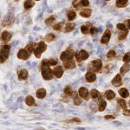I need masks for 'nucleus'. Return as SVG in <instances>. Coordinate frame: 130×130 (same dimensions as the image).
I'll list each match as a JSON object with an SVG mask.
<instances>
[{
	"label": "nucleus",
	"mask_w": 130,
	"mask_h": 130,
	"mask_svg": "<svg viewBox=\"0 0 130 130\" xmlns=\"http://www.w3.org/2000/svg\"><path fill=\"white\" fill-rule=\"evenodd\" d=\"M47 49V46L43 42H40V43H38V44L36 45L35 49H34V54H35V56L37 58H39L41 56V54L43 53L44 50H46Z\"/></svg>",
	"instance_id": "obj_1"
},
{
	"label": "nucleus",
	"mask_w": 130,
	"mask_h": 130,
	"mask_svg": "<svg viewBox=\"0 0 130 130\" xmlns=\"http://www.w3.org/2000/svg\"><path fill=\"white\" fill-rule=\"evenodd\" d=\"M42 75L44 80H51L53 78L52 70L49 66H42Z\"/></svg>",
	"instance_id": "obj_2"
},
{
	"label": "nucleus",
	"mask_w": 130,
	"mask_h": 130,
	"mask_svg": "<svg viewBox=\"0 0 130 130\" xmlns=\"http://www.w3.org/2000/svg\"><path fill=\"white\" fill-rule=\"evenodd\" d=\"M10 47L8 45H4L2 46V49H1V62H5V60L8 58L10 54Z\"/></svg>",
	"instance_id": "obj_3"
},
{
	"label": "nucleus",
	"mask_w": 130,
	"mask_h": 130,
	"mask_svg": "<svg viewBox=\"0 0 130 130\" xmlns=\"http://www.w3.org/2000/svg\"><path fill=\"white\" fill-rule=\"evenodd\" d=\"M102 61L101 60H95L92 61L89 65V69L90 70H94V71H100L101 68H102Z\"/></svg>",
	"instance_id": "obj_4"
},
{
	"label": "nucleus",
	"mask_w": 130,
	"mask_h": 130,
	"mask_svg": "<svg viewBox=\"0 0 130 130\" xmlns=\"http://www.w3.org/2000/svg\"><path fill=\"white\" fill-rule=\"evenodd\" d=\"M73 56H74V54H73V50H71L70 49L67 50L66 51L62 52V54H61L60 56V59L62 61H69V60H71L73 58Z\"/></svg>",
	"instance_id": "obj_5"
},
{
	"label": "nucleus",
	"mask_w": 130,
	"mask_h": 130,
	"mask_svg": "<svg viewBox=\"0 0 130 130\" xmlns=\"http://www.w3.org/2000/svg\"><path fill=\"white\" fill-rule=\"evenodd\" d=\"M75 58H76V60L78 61V62L86 60L89 58V54H88L87 51H85V50H80V51H78L75 54Z\"/></svg>",
	"instance_id": "obj_6"
},
{
	"label": "nucleus",
	"mask_w": 130,
	"mask_h": 130,
	"mask_svg": "<svg viewBox=\"0 0 130 130\" xmlns=\"http://www.w3.org/2000/svg\"><path fill=\"white\" fill-rule=\"evenodd\" d=\"M18 57L22 60H27L29 57H30V52H29L27 50H24V49L20 50L18 53Z\"/></svg>",
	"instance_id": "obj_7"
},
{
	"label": "nucleus",
	"mask_w": 130,
	"mask_h": 130,
	"mask_svg": "<svg viewBox=\"0 0 130 130\" xmlns=\"http://www.w3.org/2000/svg\"><path fill=\"white\" fill-rule=\"evenodd\" d=\"M110 37H111V32L109 30H107L105 32H104L103 36H102V39H101V43L102 44H106L108 43V42L110 40Z\"/></svg>",
	"instance_id": "obj_8"
},
{
	"label": "nucleus",
	"mask_w": 130,
	"mask_h": 130,
	"mask_svg": "<svg viewBox=\"0 0 130 130\" xmlns=\"http://www.w3.org/2000/svg\"><path fill=\"white\" fill-rule=\"evenodd\" d=\"M78 93H79V95H80L82 98H83L84 100L88 101V100L89 99V91H88V89H86V88H84V87L80 88V89H79Z\"/></svg>",
	"instance_id": "obj_9"
},
{
	"label": "nucleus",
	"mask_w": 130,
	"mask_h": 130,
	"mask_svg": "<svg viewBox=\"0 0 130 130\" xmlns=\"http://www.w3.org/2000/svg\"><path fill=\"white\" fill-rule=\"evenodd\" d=\"M85 78H86V80H87V82H89V83H94V82L96 80V75L94 72H92V71H89V72H87V74H86Z\"/></svg>",
	"instance_id": "obj_10"
},
{
	"label": "nucleus",
	"mask_w": 130,
	"mask_h": 130,
	"mask_svg": "<svg viewBox=\"0 0 130 130\" xmlns=\"http://www.w3.org/2000/svg\"><path fill=\"white\" fill-rule=\"evenodd\" d=\"M11 37H12V34H11V33H10V32H8V31L5 30V31H3V32H2L1 38H2V41H3L4 43H8V42L10 40Z\"/></svg>",
	"instance_id": "obj_11"
},
{
	"label": "nucleus",
	"mask_w": 130,
	"mask_h": 130,
	"mask_svg": "<svg viewBox=\"0 0 130 130\" xmlns=\"http://www.w3.org/2000/svg\"><path fill=\"white\" fill-rule=\"evenodd\" d=\"M122 83V81H121V75H116L115 76V78L112 80V84L115 86V87H119V86L121 85Z\"/></svg>",
	"instance_id": "obj_12"
},
{
	"label": "nucleus",
	"mask_w": 130,
	"mask_h": 130,
	"mask_svg": "<svg viewBox=\"0 0 130 130\" xmlns=\"http://www.w3.org/2000/svg\"><path fill=\"white\" fill-rule=\"evenodd\" d=\"M53 74L55 75L56 77L60 78V77H62V74H63V70H62V68L61 66H57L53 70Z\"/></svg>",
	"instance_id": "obj_13"
},
{
	"label": "nucleus",
	"mask_w": 130,
	"mask_h": 130,
	"mask_svg": "<svg viewBox=\"0 0 130 130\" xmlns=\"http://www.w3.org/2000/svg\"><path fill=\"white\" fill-rule=\"evenodd\" d=\"M27 77H28V71L26 70H22L18 74V79L20 81L25 80V79H27Z\"/></svg>",
	"instance_id": "obj_14"
},
{
	"label": "nucleus",
	"mask_w": 130,
	"mask_h": 130,
	"mask_svg": "<svg viewBox=\"0 0 130 130\" xmlns=\"http://www.w3.org/2000/svg\"><path fill=\"white\" fill-rule=\"evenodd\" d=\"M25 103H26L28 106H34V105H36L34 98H33L31 95H28L26 98H25Z\"/></svg>",
	"instance_id": "obj_15"
},
{
	"label": "nucleus",
	"mask_w": 130,
	"mask_h": 130,
	"mask_svg": "<svg viewBox=\"0 0 130 130\" xmlns=\"http://www.w3.org/2000/svg\"><path fill=\"white\" fill-rule=\"evenodd\" d=\"M36 94H37V98H39V99H43V98H44L45 95H46V90L44 89H39Z\"/></svg>",
	"instance_id": "obj_16"
},
{
	"label": "nucleus",
	"mask_w": 130,
	"mask_h": 130,
	"mask_svg": "<svg viewBox=\"0 0 130 130\" xmlns=\"http://www.w3.org/2000/svg\"><path fill=\"white\" fill-rule=\"evenodd\" d=\"M64 67L66 69H74L75 67V63L74 61L71 59V60L66 61V62H64Z\"/></svg>",
	"instance_id": "obj_17"
},
{
	"label": "nucleus",
	"mask_w": 130,
	"mask_h": 130,
	"mask_svg": "<svg viewBox=\"0 0 130 130\" xmlns=\"http://www.w3.org/2000/svg\"><path fill=\"white\" fill-rule=\"evenodd\" d=\"M34 5H35V3L32 0H26L24 4V7L25 10H29V9H30L31 7H33Z\"/></svg>",
	"instance_id": "obj_18"
},
{
	"label": "nucleus",
	"mask_w": 130,
	"mask_h": 130,
	"mask_svg": "<svg viewBox=\"0 0 130 130\" xmlns=\"http://www.w3.org/2000/svg\"><path fill=\"white\" fill-rule=\"evenodd\" d=\"M105 96L108 100H112L115 97V93L112 90H108L105 92Z\"/></svg>",
	"instance_id": "obj_19"
},
{
	"label": "nucleus",
	"mask_w": 130,
	"mask_h": 130,
	"mask_svg": "<svg viewBox=\"0 0 130 130\" xmlns=\"http://www.w3.org/2000/svg\"><path fill=\"white\" fill-rule=\"evenodd\" d=\"M91 11H92V10L90 9L83 10H82V11L80 12V15L82 17H83V18H89V17L91 16Z\"/></svg>",
	"instance_id": "obj_20"
},
{
	"label": "nucleus",
	"mask_w": 130,
	"mask_h": 130,
	"mask_svg": "<svg viewBox=\"0 0 130 130\" xmlns=\"http://www.w3.org/2000/svg\"><path fill=\"white\" fill-rule=\"evenodd\" d=\"M119 94H120V95L122 98H127V97H128V95H129V93H128V91H127V89H124V88L119 90Z\"/></svg>",
	"instance_id": "obj_21"
},
{
	"label": "nucleus",
	"mask_w": 130,
	"mask_h": 130,
	"mask_svg": "<svg viewBox=\"0 0 130 130\" xmlns=\"http://www.w3.org/2000/svg\"><path fill=\"white\" fill-rule=\"evenodd\" d=\"M128 0H116V6L117 7H125L127 4Z\"/></svg>",
	"instance_id": "obj_22"
},
{
	"label": "nucleus",
	"mask_w": 130,
	"mask_h": 130,
	"mask_svg": "<svg viewBox=\"0 0 130 130\" xmlns=\"http://www.w3.org/2000/svg\"><path fill=\"white\" fill-rule=\"evenodd\" d=\"M90 95H91V97L93 98V99H97L101 95H100V92L98 91V90L92 89L91 92H90Z\"/></svg>",
	"instance_id": "obj_23"
},
{
	"label": "nucleus",
	"mask_w": 130,
	"mask_h": 130,
	"mask_svg": "<svg viewBox=\"0 0 130 130\" xmlns=\"http://www.w3.org/2000/svg\"><path fill=\"white\" fill-rule=\"evenodd\" d=\"M121 74H125V73H127V71L128 70H130V64H128V63H126V64H124L123 65L122 67L121 68Z\"/></svg>",
	"instance_id": "obj_24"
},
{
	"label": "nucleus",
	"mask_w": 130,
	"mask_h": 130,
	"mask_svg": "<svg viewBox=\"0 0 130 130\" xmlns=\"http://www.w3.org/2000/svg\"><path fill=\"white\" fill-rule=\"evenodd\" d=\"M67 16H68L69 20L72 21V20H74L75 18V17H76V13H75L74 10H70V11L68 12V15Z\"/></svg>",
	"instance_id": "obj_25"
},
{
	"label": "nucleus",
	"mask_w": 130,
	"mask_h": 130,
	"mask_svg": "<svg viewBox=\"0 0 130 130\" xmlns=\"http://www.w3.org/2000/svg\"><path fill=\"white\" fill-rule=\"evenodd\" d=\"M74 27H75V25L73 24H70V23L67 24L66 26H65V32H70V31H72Z\"/></svg>",
	"instance_id": "obj_26"
},
{
	"label": "nucleus",
	"mask_w": 130,
	"mask_h": 130,
	"mask_svg": "<svg viewBox=\"0 0 130 130\" xmlns=\"http://www.w3.org/2000/svg\"><path fill=\"white\" fill-rule=\"evenodd\" d=\"M64 93L66 94L67 95H69V96H72L73 90L70 87V86H67V87H65V89H64Z\"/></svg>",
	"instance_id": "obj_27"
},
{
	"label": "nucleus",
	"mask_w": 130,
	"mask_h": 130,
	"mask_svg": "<svg viewBox=\"0 0 130 130\" xmlns=\"http://www.w3.org/2000/svg\"><path fill=\"white\" fill-rule=\"evenodd\" d=\"M117 102H118V104L123 108V109H125V110L127 109V102H126L123 99H119L117 101Z\"/></svg>",
	"instance_id": "obj_28"
},
{
	"label": "nucleus",
	"mask_w": 130,
	"mask_h": 130,
	"mask_svg": "<svg viewBox=\"0 0 130 130\" xmlns=\"http://www.w3.org/2000/svg\"><path fill=\"white\" fill-rule=\"evenodd\" d=\"M116 27H117V29H118V30H122V31H127V30H128V28H127V26H125L123 24H118L116 25Z\"/></svg>",
	"instance_id": "obj_29"
},
{
	"label": "nucleus",
	"mask_w": 130,
	"mask_h": 130,
	"mask_svg": "<svg viewBox=\"0 0 130 130\" xmlns=\"http://www.w3.org/2000/svg\"><path fill=\"white\" fill-rule=\"evenodd\" d=\"M107 106V102H105V101H101L100 102V104H99V111H103L104 109H105Z\"/></svg>",
	"instance_id": "obj_30"
},
{
	"label": "nucleus",
	"mask_w": 130,
	"mask_h": 130,
	"mask_svg": "<svg viewBox=\"0 0 130 130\" xmlns=\"http://www.w3.org/2000/svg\"><path fill=\"white\" fill-rule=\"evenodd\" d=\"M122 61L124 62H130V52H127V54H125V56H123Z\"/></svg>",
	"instance_id": "obj_31"
},
{
	"label": "nucleus",
	"mask_w": 130,
	"mask_h": 130,
	"mask_svg": "<svg viewBox=\"0 0 130 130\" xmlns=\"http://www.w3.org/2000/svg\"><path fill=\"white\" fill-rule=\"evenodd\" d=\"M45 39H46V41L47 42H51L52 40H54L55 39V35H53V34H48L47 36H46V37H45Z\"/></svg>",
	"instance_id": "obj_32"
},
{
	"label": "nucleus",
	"mask_w": 130,
	"mask_h": 130,
	"mask_svg": "<svg viewBox=\"0 0 130 130\" xmlns=\"http://www.w3.org/2000/svg\"><path fill=\"white\" fill-rule=\"evenodd\" d=\"M127 35V31H124V32H121L120 34H119V36H118L119 40H123L124 38H126Z\"/></svg>",
	"instance_id": "obj_33"
},
{
	"label": "nucleus",
	"mask_w": 130,
	"mask_h": 130,
	"mask_svg": "<svg viewBox=\"0 0 130 130\" xmlns=\"http://www.w3.org/2000/svg\"><path fill=\"white\" fill-rule=\"evenodd\" d=\"M54 21H55V17H50L48 19L45 20V23H46V24L50 25V24H52V23H53Z\"/></svg>",
	"instance_id": "obj_34"
},
{
	"label": "nucleus",
	"mask_w": 130,
	"mask_h": 130,
	"mask_svg": "<svg viewBox=\"0 0 130 130\" xmlns=\"http://www.w3.org/2000/svg\"><path fill=\"white\" fill-rule=\"evenodd\" d=\"M74 102L75 105H80L82 103V100L80 99V97H79L78 95H75L74 97Z\"/></svg>",
	"instance_id": "obj_35"
},
{
	"label": "nucleus",
	"mask_w": 130,
	"mask_h": 130,
	"mask_svg": "<svg viewBox=\"0 0 130 130\" xmlns=\"http://www.w3.org/2000/svg\"><path fill=\"white\" fill-rule=\"evenodd\" d=\"M115 50H109V51L108 52V54H107V57L108 58H113V57H115Z\"/></svg>",
	"instance_id": "obj_36"
},
{
	"label": "nucleus",
	"mask_w": 130,
	"mask_h": 130,
	"mask_svg": "<svg viewBox=\"0 0 130 130\" xmlns=\"http://www.w3.org/2000/svg\"><path fill=\"white\" fill-rule=\"evenodd\" d=\"M81 31L83 33V34H87V33H89V28H88L87 25H83V26L81 27Z\"/></svg>",
	"instance_id": "obj_37"
},
{
	"label": "nucleus",
	"mask_w": 130,
	"mask_h": 130,
	"mask_svg": "<svg viewBox=\"0 0 130 130\" xmlns=\"http://www.w3.org/2000/svg\"><path fill=\"white\" fill-rule=\"evenodd\" d=\"M81 4L83 6H88V5H89V0H82Z\"/></svg>",
	"instance_id": "obj_38"
},
{
	"label": "nucleus",
	"mask_w": 130,
	"mask_h": 130,
	"mask_svg": "<svg viewBox=\"0 0 130 130\" xmlns=\"http://www.w3.org/2000/svg\"><path fill=\"white\" fill-rule=\"evenodd\" d=\"M54 30H61V24H56L53 26Z\"/></svg>",
	"instance_id": "obj_39"
},
{
	"label": "nucleus",
	"mask_w": 130,
	"mask_h": 130,
	"mask_svg": "<svg viewBox=\"0 0 130 130\" xmlns=\"http://www.w3.org/2000/svg\"><path fill=\"white\" fill-rule=\"evenodd\" d=\"M50 62V65H56L57 64V61H56V59H50L49 61Z\"/></svg>",
	"instance_id": "obj_40"
},
{
	"label": "nucleus",
	"mask_w": 130,
	"mask_h": 130,
	"mask_svg": "<svg viewBox=\"0 0 130 130\" xmlns=\"http://www.w3.org/2000/svg\"><path fill=\"white\" fill-rule=\"evenodd\" d=\"M26 50H28V51H29V52H30H30H31V51H32V50H33V48H32V44H28V45H27V47H26Z\"/></svg>",
	"instance_id": "obj_41"
},
{
	"label": "nucleus",
	"mask_w": 130,
	"mask_h": 130,
	"mask_svg": "<svg viewBox=\"0 0 130 130\" xmlns=\"http://www.w3.org/2000/svg\"><path fill=\"white\" fill-rule=\"evenodd\" d=\"M123 115H124L125 116H130V110L126 109L124 112H123Z\"/></svg>",
	"instance_id": "obj_42"
},
{
	"label": "nucleus",
	"mask_w": 130,
	"mask_h": 130,
	"mask_svg": "<svg viewBox=\"0 0 130 130\" xmlns=\"http://www.w3.org/2000/svg\"><path fill=\"white\" fill-rule=\"evenodd\" d=\"M104 118H105L106 120H109V119H115V116H113V115H106Z\"/></svg>",
	"instance_id": "obj_43"
},
{
	"label": "nucleus",
	"mask_w": 130,
	"mask_h": 130,
	"mask_svg": "<svg viewBox=\"0 0 130 130\" xmlns=\"http://www.w3.org/2000/svg\"><path fill=\"white\" fill-rule=\"evenodd\" d=\"M95 32H96V30H95V28H91V29H90V33H91L92 35L95 34Z\"/></svg>",
	"instance_id": "obj_44"
},
{
	"label": "nucleus",
	"mask_w": 130,
	"mask_h": 130,
	"mask_svg": "<svg viewBox=\"0 0 130 130\" xmlns=\"http://www.w3.org/2000/svg\"><path fill=\"white\" fill-rule=\"evenodd\" d=\"M70 121H76V122H80V119H77V118H74V119H72V120H70Z\"/></svg>",
	"instance_id": "obj_45"
},
{
	"label": "nucleus",
	"mask_w": 130,
	"mask_h": 130,
	"mask_svg": "<svg viewBox=\"0 0 130 130\" xmlns=\"http://www.w3.org/2000/svg\"><path fill=\"white\" fill-rule=\"evenodd\" d=\"M79 0H75L74 2H73V5H74L75 7H77V4H78Z\"/></svg>",
	"instance_id": "obj_46"
},
{
	"label": "nucleus",
	"mask_w": 130,
	"mask_h": 130,
	"mask_svg": "<svg viewBox=\"0 0 130 130\" xmlns=\"http://www.w3.org/2000/svg\"><path fill=\"white\" fill-rule=\"evenodd\" d=\"M127 28H128V30H130V19L127 20Z\"/></svg>",
	"instance_id": "obj_47"
},
{
	"label": "nucleus",
	"mask_w": 130,
	"mask_h": 130,
	"mask_svg": "<svg viewBox=\"0 0 130 130\" xmlns=\"http://www.w3.org/2000/svg\"><path fill=\"white\" fill-rule=\"evenodd\" d=\"M107 27H108V28H111V27H112V25H111L110 24H107Z\"/></svg>",
	"instance_id": "obj_48"
},
{
	"label": "nucleus",
	"mask_w": 130,
	"mask_h": 130,
	"mask_svg": "<svg viewBox=\"0 0 130 130\" xmlns=\"http://www.w3.org/2000/svg\"><path fill=\"white\" fill-rule=\"evenodd\" d=\"M97 30H98V31H102V27H99Z\"/></svg>",
	"instance_id": "obj_49"
},
{
	"label": "nucleus",
	"mask_w": 130,
	"mask_h": 130,
	"mask_svg": "<svg viewBox=\"0 0 130 130\" xmlns=\"http://www.w3.org/2000/svg\"><path fill=\"white\" fill-rule=\"evenodd\" d=\"M15 1H18V0H15Z\"/></svg>",
	"instance_id": "obj_50"
},
{
	"label": "nucleus",
	"mask_w": 130,
	"mask_h": 130,
	"mask_svg": "<svg viewBox=\"0 0 130 130\" xmlns=\"http://www.w3.org/2000/svg\"><path fill=\"white\" fill-rule=\"evenodd\" d=\"M107 1H109V0H107Z\"/></svg>",
	"instance_id": "obj_51"
},
{
	"label": "nucleus",
	"mask_w": 130,
	"mask_h": 130,
	"mask_svg": "<svg viewBox=\"0 0 130 130\" xmlns=\"http://www.w3.org/2000/svg\"><path fill=\"white\" fill-rule=\"evenodd\" d=\"M129 106H130V102H129Z\"/></svg>",
	"instance_id": "obj_52"
}]
</instances>
